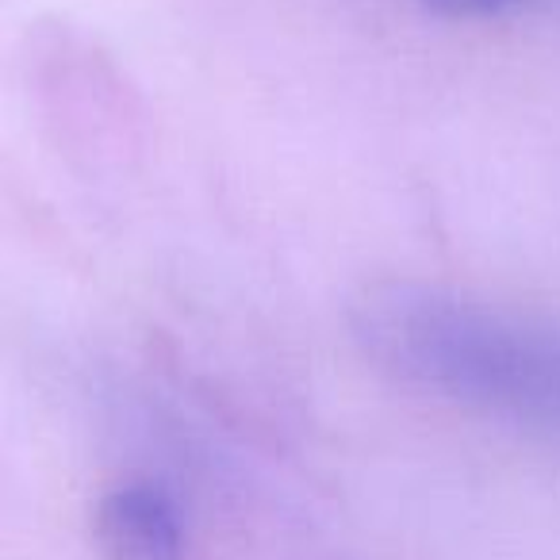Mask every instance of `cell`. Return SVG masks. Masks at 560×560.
<instances>
[{"label": "cell", "mask_w": 560, "mask_h": 560, "mask_svg": "<svg viewBox=\"0 0 560 560\" xmlns=\"http://www.w3.org/2000/svg\"><path fill=\"white\" fill-rule=\"evenodd\" d=\"M346 323L353 346L392 381L483 415L560 430V330L529 327L419 280L365 284Z\"/></svg>", "instance_id": "1"}, {"label": "cell", "mask_w": 560, "mask_h": 560, "mask_svg": "<svg viewBox=\"0 0 560 560\" xmlns=\"http://www.w3.org/2000/svg\"><path fill=\"white\" fill-rule=\"evenodd\" d=\"M422 4L442 20H488L518 9L526 0H422Z\"/></svg>", "instance_id": "3"}, {"label": "cell", "mask_w": 560, "mask_h": 560, "mask_svg": "<svg viewBox=\"0 0 560 560\" xmlns=\"http://www.w3.org/2000/svg\"><path fill=\"white\" fill-rule=\"evenodd\" d=\"M93 537L101 560H188L177 503L147 480L104 491L93 511Z\"/></svg>", "instance_id": "2"}]
</instances>
